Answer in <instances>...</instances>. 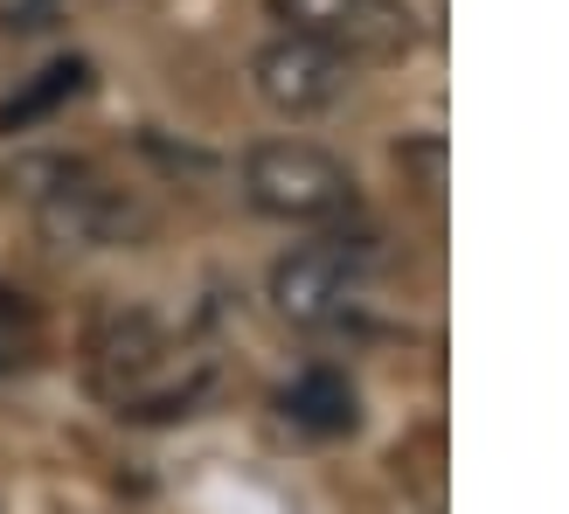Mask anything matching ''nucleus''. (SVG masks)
<instances>
[{
	"label": "nucleus",
	"mask_w": 569,
	"mask_h": 514,
	"mask_svg": "<svg viewBox=\"0 0 569 514\" xmlns=\"http://www.w3.org/2000/svg\"><path fill=\"white\" fill-rule=\"evenodd\" d=\"M83 368H91V389L104 396L119 417H188L209 389V368L174 362V340L153 313H111V320L91 327V348H83Z\"/></svg>",
	"instance_id": "obj_2"
},
{
	"label": "nucleus",
	"mask_w": 569,
	"mask_h": 514,
	"mask_svg": "<svg viewBox=\"0 0 569 514\" xmlns=\"http://www.w3.org/2000/svg\"><path fill=\"white\" fill-rule=\"evenodd\" d=\"M0 188L56 250H139L153 237L147 202L77 154H21L8 160Z\"/></svg>",
	"instance_id": "obj_1"
},
{
	"label": "nucleus",
	"mask_w": 569,
	"mask_h": 514,
	"mask_svg": "<svg viewBox=\"0 0 569 514\" xmlns=\"http://www.w3.org/2000/svg\"><path fill=\"white\" fill-rule=\"evenodd\" d=\"M396 480L417 494L423 514H445V432L438 424H423V432L396 445Z\"/></svg>",
	"instance_id": "obj_9"
},
{
	"label": "nucleus",
	"mask_w": 569,
	"mask_h": 514,
	"mask_svg": "<svg viewBox=\"0 0 569 514\" xmlns=\"http://www.w3.org/2000/svg\"><path fill=\"white\" fill-rule=\"evenodd\" d=\"M264 8L278 28L340 49L348 63H396L423 36L410 0H264Z\"/></svg>",
	"instance_id": "obj_4"
},
{
	"label": "nucleus",
	"mask_w": 569,
	"mask_h": 514,
	"mask_svg": "<svg viewBox=\"0 0 569 514\" xmlns=\"http://www.w3.org/2000/svg\"><path fill=\"white\" fill-rule=\"evenodd\" d=\"M278 417L306 438H340V432H355L361 396L340 368H299V376L278 389Z\"/></svg>",
	"instance_id": "obj_7"
},
{
	"label": "nucleus",
	"mask_w": 569,
	"mask_h": 514,
	"mask_svg": "<svg viewBox=\"0 0 569 514\" xmlns=\"http://www.w3.org/2000/svg\"><path fill=\"white\" fill-rule=\"evenodd\" d=\"M70 0H0V36H49Z\"/></svg>",
	"instance_id": "obj_10"
},
{
	"label": "nucleus",
	"mask_w": 569,
	"mask_h": 514,
	"mask_svg": "<svg viewBox=\"0 0 569 514\" xmlns=\"http://www.w3.org/2000/svg\"><path fill=\"white\" fill-rule=\"evenodd\" d=\"M83 56H63V63H49L36 83H28V91H14L8 105H0V132H28L36 119H49V111H63L77 91H83Z\"/></svg>",
	"instance_id": "obj_8"
},
{
	"label": "nucleus",
	"mask_w": 569,
	"mask_h": 514,
	"mask_svg": "<svg viewBox=\"0 0 569 514\" xmlns=\"http://www.w3.org/2000/svg\"><path fill=\"white\" fill-rule=\"evenodd\" d=\"M243 202L271 223H340L355 216V175L348 160H333L312 139H264L243 154Z\"/></svg>",
	"instance_id": "obj_3"
},
{
	"label": "nucleus",
	"mask_w": 569,
	"mask_h": 514,
	"mask_svg": "<svg viewBox=\"0 0 569 514\" xmlns=\"http://www.w3.org/2000/svg\"><path fill=\"white\" fill-rule=\"evenodd\" d=\"M361 278H368V244L361 237H320V244L284 250L271 265V306L292 327H333L355 306Z\"/></svg>",
	"instance_id": "obj_5"
},
{
	"label": "nucleus",
	"mask_w": 569,
	"mask_h": 514,
	"mask_svg": "<svg viewBox=\"0 0 569 514\" xmlns=\"http://www.w3.org/2000/svg\"><path fill=\"white\" fill-rule=\"evenodd\" d=\"M250 91H258L278 119H320V111H333L355 91V63L327 42L278 28V42H264L250 56Z\"/></svg>",
	"instance_id": "obj_6"
}]
</instances>
